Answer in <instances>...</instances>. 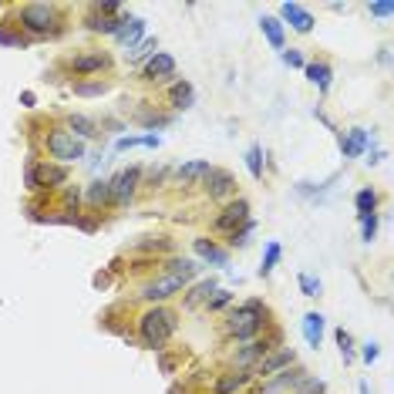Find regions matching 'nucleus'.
<instances>
[{
    "label": "nucleus",
    "mask_w": 394,
    "mask_h": 394,
    "mask_svg": "<svg viewBox=\"0 0 394 394\" xmlns=\"http://www.w3.org/2000/svg\"><path fill=\"white\" fill-rule=\"evenodd\" d=\"M138 334H142V344H145V347H156L158 351V347L175 334V314L165 310V307H156V310L142 314V320H138Z\"/></svg>",
    "instance_id": "nucleus-1"
},
{
    "label": "nucleus",
    "mask_w": 394,
    "mask_h": 394,
    "mask_svg": "<svg viewBox=\"0 0 394 394\" xmlns=\"http://www.w3.org/2000/svg\"><path fill=\"white\" fill-rule=\"evenodd\" d=\"M263 304L260 300H246L239 310H233L230 317V334L236 337V341H249V337H256V330L263 327Z\"/></svg>",
    "instance_id": "nucleus-2"
},
{
    "label": "nucleus",
    "mask_w": 394,
    "mask_h": 394,
    "mask_svg": "<svg viewBox=\"0 0 394 394\" xmlns=\"http://www.w3.org/2000/svg\"><path fill=\"white\" fill-rule=\"evenodd\" d=\"M21 24L31 34H54L58 31V10L47 7V3H27L21 10Z\"/></svg>",
    "instance_id": "nucleus-3"
},
{
    "label": "nucleus",
    "mask_w": 394,
    "mask_h": 394,
    "mask_svg": "<svg viewBox=\"0 0 394 394\" xmlns=\"http://www.w3.org/2000/svg\"><path fill=\"white\" fill-rule=\"evenodd\" d=\"M47 152L58 158V162H75V158H84V145H81L71 132L58 128V132L47 135Z\"/></svg>",
    "instance_id": "nucleus-4"
},
{
    "label": "nucleus",
    "mask_w": 394,
    "mask_h": 394,
    "mask_svg": "<svg viewBox=\"0 0 394 394\" xmlns=\"http://www.w3.org/2000/svg\"><path fill=\"white\" fill-rule=\"evenodd\" d=\"M68 182V169H47V165H27L24 172V186L27 189H47V186H64Z\"/></svg>",
    "instance_id": "nucleus-5"
},
{
    "label": "nucleus",
    "mask_w": 394,
    "mask_h": 394,
    "mask_svg": "<svg viewBox=\"0 0 394 394\" xmlns=\"http://www.w3.org/2000/svg\"><path fill=\"white\" fill-rule=\"evenodd\" d=\"M138 179H142V169H125V172H119L115 179H112V202H128V199L135 196V186H138Z\"/></svg>",
    "instance_id": "nucleus-6"
},
{
    "label": "nucleus",
    "mask_w": 394,
    "mask_h": 394,
    "mask_svg": "<svg viewBox=\"0 0 394 394\" xmlns=\"http://www.w3.org/2000/svg\"><path fill=\"white\" fill-rule=\"evenodd\" d=\"M239 223H249V202L246 199H236V202H230L219 216H216V230H233L236 233V226Z\"/></svg>",
    "instance_id": "nucleus-7"
},
{
    "label": "nucleus",
    "mask_w": 394,
    "mask_h": 394,
    "mask_svg": "<svg viewBox=\"0 0 394 394\" xmlns=\"http://www.w3.org/2000/svg\"><path fill=\"white\" fill-rule=\"evenodd\" d=\"M182 286H186V280L165 273V276H158V280H152V283L142 290V297H145V300H169V297H172V293H179Z\"/></svg>",
    "instance_id": "nucleus-8"
},
{
    "label": "nucleus",
    "mask_w": 394,
    "mask_h": 394,
    "mask_svg": "<svg viewBox=\"0 0 394 394\" xmlns=\"http://www.w3.org/2000/svg\"><path fill=\"white\" fill-rule=\"evenodd\" d=\"M233 189H236V182H233L230 172H223V169H209V172H206V193L212 199L233 196Z\"/></svg>",
    "instance_id": "nucleus-9"
},
{
    "label": "nucleus",
    "mask_w": 394,
    "mask_h": 394,
    "mask_svg": "<svg viewBox=\"0 0 394 394\" xmlns=\"http://www.w3.org/2000/svg\"><path fill=\"white\" fill-rule=\"evenodd\" d=\"M108 64V58L101 51H91V54H75L71 58V71L75 75H91V71H101Z\"/></svg>",
    "instance_id": "nucleus-10"
},
{
    "label": "nucleus",
    "mask_w": 394,
    "mask_h": 394,
    "mask_svg": "<svg viewBox=\"0 0 394 394\" xmlns=\"http://www.w3.org/2000/svg\"><path fill=\"white\" fill-rule=\"evenodd\" d=\"M280 14H283V17H286V21L300 31V34H307V31L314 27V17H310L300 3H283V7H280Z\"/></svg>",
    "instance_id": "nucleus-11"
},
{
    "label": "nucleus",
    "mask_w": 394,
    "mask_h": 394,
    "mask_svg": "<svg viewBox=\"0 0 394 394\" xmlns=\"http://www.w3.org/2000/svg\"><path fill=\"white\" fill-rule=\"evenodd\" d=\"M293 364V351H276V354L263 357L260 364H256V374H263V378H270L276 371H283V367H290Z\"/></svg>",
    "instance_id": "nucleus-12"
},
{
    "label": "nucleus",
    "mask_w": 394,
    "mask_h": 394,
    "mask_svg": "<svg viewBox=\"0 0 394 394\" xmlns=\"http://www.w3.org/2000/svg\"><path fill=\"white\" fill-rule=\"evenodd\" d=\"M337 142H341V152H344V156L354 158L367 149V132H364V128H351V135H341Z\"/></svg>",
    "instance_id": "nucleus-13"
},
{
    "label": "nucleus",
    "mask_w": 394,
    "mask_h": 394,
    "mask_svg": "<svg viewBox=\"0 0 394 394\" xmlns=\"http://www.w3.org/2000/svg\"><path fill=\"white\" fill-rule=\"evenodd\" d=\"M212 165L206 162V158H196V162H186V165H179V172H175V179L182 182V186H189V182H196V179H206V172H209Z\"/></svg>",
    "instance_id": "nucleus-14"
},
{
    "label": "nucleus",
    "mask_w": 394,
    "mask_h": 394,
    "mask_svg": "<svg viewBox=\"0 0 394 394\" xmlns=\"http://www.w3.org/2000/svg\"><path fill=\"white\" fill-rule=\"evenodd\" d=\"M145 75H149V78H172V75H175V58H172V54H156V58L145 64Z\"/></svg>",
    "instance_id": "nucleus-15"
},
{
    "label": "nucleus",
    "mask_w": 394,
    "mask_h": 394,
    "mask_svg": "<svg viewBox=\"0 0 394 394\" xmlns=\"http://www.w3.org/2000/svg\"><path fill=\"white\" fill-rule=\"evenodd\" d=\"M142 34H145V21H138V17H132V21H128V17H125V24H121V31L115 34V38H119L125 47H132V44L142 38Z\"/></svg>",
    "instance_id": "nucleus-16"
},
{
    "label": "nucleus",
    "mask_w": 394,
    "mask_h": 394,
    "mask_svg": "<svg viewBox=\"0 0 394 394\" xmlns=\"http://www.w3.org/2000/svg\"><path fill=\"white\" fill-rule=\"evenodd\" d=\"M84 24H88L91 31H101V34H119L121 24H125V17H101V14H91Z\"/></svg>",
    "instance_id": "nucleus-17"
},
{
    "label": "nucleus",
    "mask_w": 394,
    "mask_h": 394,
    "mask_svg": "<svg viewBox=\"0 0 394 394\" xmlns=\"http://www.w3.org/2000/svg\"><path fill=\"white\" fill-rule=\"evenodd\" d=\"M304 337L310 347H320V337H323V317L320 314H307L304 317Z\"/></svg>",
    "instance_id": "nucleus-18"
},
{
    "label": "nucleus",
    "mask_w": 394,
    "mask_h": 394,
    "mask_svg": "<svg viewBox=\"0 0 394 394\" xmlns=\"http://www.w3.org/2000/svg\"><path fill=\"white\" fill-rule=\"evenodd\" d=\"M196 253L202 256V260H209V263H216V267H226V253L219 249V246H212L209 239H196Z\"/></svg>",
    "instance_id": "nucleus-19"
},
{
    "label": "nucleus",
    "mask_w": 394,
    "mask_h": 394,
    "mask_svg": "<svg viewBox=\"0 0 394 394\" xmlns=\"http://www.w3.org/2000/svg\"><path fill=\"white\" fill-rule=\"evenodd\" d=\"M267 351H270V344H267V341H253V344H246V347L236 354V364H239V367H249L256 357H263Z\"/></svg>",
    "instance_id": "nucleus-20"
},
{
    "label": "nucleus",
    "mask_w": 394,
    "mask_h": 394,
    "mask_svg": "<svg viewBox=\"0 0 394 394\" xmlns=\"http://www.w3.org/2000/svg\"><path fill=\"white\" fill-rule=\"evenodd\" d=\"M249 378H253V374H226V378L216 381V394H236L239 388L249 384Z\"/></svg>",
    "instance_id": "nucleus-21"
},
{
    "label": "nucleus",
    "mask_w": 394,
    "mask_h": 394,
    "mask_svg": "<svg viewBox=\"0 0 394 394\" xmlns=\"http://www.w3.org/2000/svg\"><path fill=\"white\" fill-rule=\"evenodd\" d=\"M209 293H216V280H202V283H196L193 293L186 297V307H196L202 300H209Z\"/></svg>",
    "instance_id": "nucleus-22"
},
{
    "label": "nucleus",
    "mask_w": 394,
    "mask_h": 394,
    "mask_svg": "<svg viewBox=\"0 0 394 394\" xmlns=\"http://www.w3.org/2000/svg\"><path fill=\"white\" fill-rule=\"evenodd\" d=\"M307 78L314 81L320 91H327V88H330V68L320 64V61H314V64H307Z\"/></svg>",
    "instance_id": "nucleus-23"
},
{
    "label": "nucleus",
    "mask_w": 394,
    "mask_h": 394,
    "mask_svg": "<svg viewBox=\"0 0 394 394\" xmlns=\"http://www.w3.org/2000/svg\"><path fill=\"white\" fill-rule=\"evenodd\" d=\"M260 27H263L267 40H270L276 51H280V47H283V27H280V21H276V17H263V21H260Z\"/></svg>",
    "instance_id": "nucleus-24"
},
{
    "label": "nucleus",
    "mask_w": 394,
    "mask_h": 394,
    "mask_svg": "<svg viewBox=\"0 0 394 394\" xmlns=\"http://www.w3.org/2000/svg\"><path fill=\"white\" fill-rule=\"evenodd\" d=\"M169 273L179 276V280H186V283H189V280H193V276L199 273V267L193 263V260H172V263H169Z\"/></svg>",
    "instance_id": "nucleus-25"
},
{
    "label": "nucleus",
    "mask_w": 394,
    "mask_h": 394,
    "mask_svg": "<svg viewBox=\"0 0 394 394\" xmlns=\"http://www.w3.org/2000/svg\"><path fill=\"white\" fill-rule=\"evenodd\" d=\"M88 202H91V206H105V202H112V182H95V186L88 189Z\"/></svg>",
    "instance_id": "nucleus-26"
},
{
    "label": "nucleus",
    "mask_w": 394,
    "mask_h": 394,
    "mask_svg": "<svg viewBox=\"0 0 394 394\" xmlns=\"http://www.w3.org/2000/svg\"><path fill=\"white\" fill-rule=\"evenodd\" d=\"M68 128H71V135L78 132L81 138H91V135H98V132H95V121L84 119V115H71V119H68Z\"/></svg>",
    "instance_id": "nucleus-27"
},
{
    "label": "nucleus",
    "mask_w": 394,
    "mask_h": 394,
    "mask_svg": "<svg viewBox=\"0 0 394 394\" xmlns=\"http://www.w3.org/2000/svg\"><path fill=\"white\" fill-rule=\"evenodd\" d=\"M354 206H357V212H360V216L374 212V209H378V196H374V189H360L357 199H354Z\"/></svg>",
    "instance_id": "nucleus-28"
},
{
    "label": "nucleus",
    "mask_w": 394,
    "mask_h": 394,
    "mask_svg": "<svg viewBox=\"0 0 394 394\" xmlns=\"http://www.w3.org/2000/svg\"><path fill=\"white\" fill-rule=\"evenodd\" d=\"M246 169H249V175H253V179H260V175H263V149H260V145H253V149L246 152Z\"/></svg>",
    "instance_id": "nucleus-29"
},
{
    "label": "nucleus",
    "mask_w": 394,
    "mask_h": 394,
    "mask_svg": "<svg viewBox=\"0 0 394 394\" xmlns=\"http://www.w3.org/2000/svg\"><path fill=\"white\" fill-rule=\"evenodd\" d=\"M280 243H267V253H263V267H260V273L267 276V273H273V267L280 263Z\"/></svg>",
    "instance_id": "nucleus-30"
},
{
    "label": "nucleus",
    "mask_w": 394,
    "mask_h": 394,
    "mask_svg": "<svg viewBox=\"0 0 394 394\" xmlns=\"http://www.w3.org/2000/svg\"><path fill=\"white\" fill-rule=\"evenodd\" d=\"M193 98H196V95H193V84H186V81H182V84H175V88H172V101H175L179 108H189V105H193Z\"/></svg>",
    "instance_id": "nucleus-31"
},
{
    "label": "nucleus",
    "mask_w": 394,
    "mask_h": 394,
    "mask_svg": "<svg viewBox=\"0 0 394 394\" xmlns=\"http://www.w3.org/2000/svg\"><path fill=\"white\" fill-rule=\"evenodd\" d=\"M293 394H327V384H323L320 378H304Z\"/></svg>",
    "instance_id": "nucleus-32"
},
{
    "label": "nucleus",
    "mask_w": 394,
    "mask_h": 394,
    "mask_svg": "<svg viewBox=\"0 0 394 394\" xmlns=\"http://www.w3.org/2000/svg\"><path fill=\"white\" fill-rule=\"evenodd\" d=\"M105 88H108V84H101V81H91V84H75V91H78V95H84V98L105 95Z\"/></svg>",
    "instance_id": "nucleus-33"
},
{
    "label": "nucleus",
    "mask_w": 394,
    "mask_h": 394,
    "mask_svg": "<svg viewBox=\"0 0 394 394\" xmlns=\"http://www.w3.org/2000/svg\"><path fill=\"white\" fill-rule=\"evenodd\" d=\"M360 233H364V239H374V233H378V216L374 212L360 216Z\"/></svg>",
    "instance_id": "nucleus-34"
},
{
    "label": "nucleus",
    "mask_w": 394,
    "mask_h": 394,
    "mask_svg": "<svg viewBox=\"0 0 394 394\" xmlns=\"http://www.w3.org/2000/svg\"><path fill=\"white\" fill-rule=\"evenodd\" d=\"M300 290L307 297H320V280H314L310 273H300Z\"/></svg>",
    "instance_id": "nucleus-35"
},
{
    "label": "nucleus",
    "mask_w": 394,
    "mask_h": 394,
    "mask_svg": "<svg viewBox=\"0 0 394 394\" xmlns=\"http://www.w3.org/2000/svg\"><path fill=\"white\" fill-rule=\"evenodd\" d=\"M300 381H304V371H300V367H293V371H286V378H280V381H276L273 388H286V384H300Z\"/></svg>",
    "instance_id": "nucleus-36"
},
{
    "label": "nucleus",
    "mask_w": 394,
    "mask_h": 394,
    "mask_svg": "<svg viewBox=\"0 0 394 394\" xmlns=\"http://www.w3.org/2000/svg\"><path fill=\"white\" fill-rule=\"evenodd\" d=\"M230 300H233V293H226V290H216V297L209 300V310H223Z\"/></svg>",
    "instance_id": "nucleus-37"
},
{
    "label": "nucleus",
    "mask_w": 394,
    "mask_h": 394,
    "mask_svg": "<svg viewBox=\"0 0 394 394\" xmlns=\"http://www.w3.org/2000/svg\"><path fill=\"white\" fill-rule=\"evenodd\" d=\"M337 344H341V351H344V360L354 357V351H351V334H347V330H337Z\"/></svg>",
    "instance_id": "nucleus-38"
},
{
    "label": "nucleus",
    "mask_w": 394,
    "mask_h": 394,
    "mask_svg": "<svg viewBox=\"0 0 394 394\" xmlns=\"http://www.w3.org/2000/svg\"><path fill=\"white\" fill-rule=\"evenodd\" d=\"M283 64H290V68H304V54L300 51H283Z\"/></svg>",
    "instance_id": "nucleus-39"
},
{
    "label": "nucleus",
    "mask_w": 394,
    "mask_h": 394,
    "mask_svg": "<svg viewBox=\"0 0 394 394\" xmlns=\"http://www.w3.org/2000/svg\"><path fill=\"white\" fill-rule=\"evenodd\" d=\"M367 10H371V14H374V17H391L394 3H388V0H384V3H371V7H367Z\"/></svg>",
    "instance_id": "nucleus-40"
},
{
    "label": "nucleus",
    "mask_w": 394,
    "mask_h": 394,
    "mask_svg": "<svg viewBox=\"0 0 394 394\" xmlns=\"http://www.w3.org/2000/svg\"><path fill=\"white\" fill-rule=\"evenodd\" d=\"M152 47H156V40H145V44H142L138 51H132V58H142V54H149Z\"/></svg>",
    "instance_id": "nucleus-41"
},
{
    "label": "nucleus",
    "mask_w": 394,
    "mask_h": 394,
    "mask_svg": "<svg viewBox=\"0 0 394 394\" xmlns=\"http://www.w3.org/2000/svg\"><path fill=\"white\" fill-rule=\"evenodd\" d=\"M0 44H24V40L14 38V34H7V31H0Z\"/></svg>",
    "instance_id": "nucleus-42"
},
{
    "label": "nucleus",
    "mask_w": 394,
    "mask_h": 394,
    "mask_svg": "<svg viewBox=\"0 0 394 394\" xmlns=\"http://www.w3.org/2000/svg\"><path fill=\"white\" fill-rule=\"evenodd\" d=\"M374 357H378V344H367L364 347V360H374Z\"/></svg>",
    "instance_id": "nucleus-43"
}]
</instances>
